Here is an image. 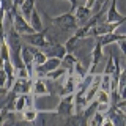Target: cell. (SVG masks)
<instances>
[{"label": "cell", "instance_id": "cell-8", "mask_svg": "<svg viewBox=\"0 0 126 126\" xmlns=\"http://www.w3.org/2000/svg\"><path fill=\"white\" fill-rule=\"evenodd\" d=\"M76 85H77L76 76H74L73 73H66V80H65V85H63L62 90H60V96L74 93V92H76Z\"/></svg>", "mask_w": 126, "mask_h": 126}, {"label": "cell", "instance_id": "cell-2", "mask_svg": "<svg viewBox=\"0 0 126 126\" xmlns=\"http://www.w3.org/2000/svg\"><path fill=\"white\" fill-rule=\"evenodd\" d=\"M50 24L60 27L63 30H76L79 27V22H77L76 16H74V13H71V11L63 13L60 16H55V17H50Z\"/></svg>", "mask_w": 126, "mask_h": 126}, {"label": "cell", "instance_id": "cell-12", "mask_svg": "<svg viewBox=\"0 0 126 126\" xmlns=\"http://www.w3.org/2000/svg\"><path fill=\"white\" fill-rule=\"evenodd\" d=\"M77 62V58L73 55V52H66L63 55V58L60 60V65L66 69V73H73V68H74V63Z\"/></svg>", "mask_w": 126, "mask_h": 126}, {"label": "cell", "instance_id": "cell-11", "mask_svg": "<svg viewBox=\"0 0 126 126\" xmlns=\"http://www.w3.org/2000/svg\"><path fill=\"white\" fill-rule=\"evenodd\" d=\"M21 58H22L24 65H25L27 68L30 69V73H32V68H33V54H32V50H30V47H29V46H24V44H22V49H21Z\"/></svg>", "mask_w": 126, "mask_h": 126}, {"label": "cell", "instance_id": "cell-7", "mask_svg": "<svg viewBox=\"0 0 126 126\" xmlns=\"http://www.w3.org/2000/svg\"><path fill=\"white\" fill-rule=\"evenodd\" d=\"M121 38H126V35L125 33H115V32H110V33H104V35L96 36V41L104 47V46H107V44L117 43L118 39H121Z\"/></svg>", "mask_w": 126, "mask_h": 126}, {"label": "cell", "instance_id": "cell-3", "mask_svg": "<svg viewBox=\"0 0 126 126\" xmlns=\"http://www.w3.org/2000/svg\"><path fill=\"white\" fill-rule=\"evenodd\" d=\"M125 21H126V17H125V19H121V21H117V22H99V24H96L94 27H92V29L88 30V36L96 38V36H99V35L110 33V32H115L120 25H123Z\"/></svg>", "mask_w": 126, "mask_h": 126}, {"label": "cell", "instance_id": "cell-19", "mask_svg": "<svg viewBox=\"0 0 126 126\" xmlns=\"http://www.w3.org/2000/svg\"><path fill=\"white\" fill-rule=\"evenodd\" d=\"M63 76H66V69L63 68L62 65L58 66V68H55V69H52V71H49V73L46 74V77H47V79H50V80H58V79L63 77Z\"/></svg>", "mask_w": 126, "mask_h": 126}, {"label": "cell", "instance_id": "cell-15", "mask_svg": "<svg viewBox=\"0 0 126 126\" xmlns=\"http://www.w3.org/2000/svg\"><path fill=\"white\" fill-rule=\"evenodd\" d=\"M30 50H32V54H33V65H43V63L46 62V58H47L46 52L38 50V47H35V46H32Z\"/></svg>", "mask_w": 126, "mask_h": 126}, {"label": "cell", "instance_id": "cell-25", "mask_svg": "<svg viewBox=\"0 0 126 126\" xmlns=\"http://www.w3.org/2000/svg\"><path fill=\"white\" fill-rule=\"evenodd\" d=\"M117 44H118V47H120V50H121V52L126 54V38L118 39V41H117Z\"/></svg>", "mask_w": 126, "mask_h": 126}, {"label": "cell", "instance_id": "cell-26", "mask_svg": "<svg viewBox=\"0 0 126 126\" xmlns=\"http://www.w3.org/2000/svg\"><path fill=\"white\" fill-rule=\"evenodd\" d=\"M80 2L82 0H69V3H71V13H74V10H76V6H79L80 5Z\"/></svg>", "mask_w": 126, "mask_h": 126}, {"label": "cell", "instance_id": "cell-10", "mask_svg": "<svg viewBox=\"0 0 126 126\" xmlns=\"http://www.w3.org/2000/svg\"><path fill=\"white\" fill-rule=\"evenodd\" d=\"M47 52H46V55L47 57H57V58H63V55L66 54V49H65V46L63 44H58V43H52L49 47H47Z\"/></svg>", "mask_w": 126, "mask_h": 126}, {"label": "cell", "instance_id": "cell-24", "mask_svg": "<svg viewBox=\"0 0 126 126\" xmlns=\"http://www.w3.org/2000/svg\"><path fill=\"white\" fill-rule=\"evenodd\" d=\"M113 71H115V60H113V54H112L109 57L107 63H106V68H104V71H102V74H107V76H110Z\"/></svg>", "mask_w": 126, "mask_h": 126}, {"label": "cell", "instance_id": "cell-18", "mask_svg": "<svg viewBox=\"0 0 126 126\" xmlns=\"http://www.w3.org/2000/svg\"><path fill=\"white\" fill-rule=\"evenodd\" d=\"M30 25L33 27L35 32L43 30V22H41V17H39V14H38L36 10H33V11H32V14H30Z\"/></svg>", "mask_w": 126, "mask_h": 126}, {"label": "cell", "instance_id": "cell-23", "mask_svg": "<svg viewBox=\"0 0 126 126\" xmlns=\"http://www.w3.org/2000/svg\"><path fill=\"white\" fill-rule=\"evenodd\" d=\"M77 43H79V38H76L73 35V36H71L68 41L65 43V49H66V52H73V50H76V47H77Z\"/></svg>", "mask_w": 126, "mask_h": 126}, {"label": "cell", "instance_id": "cell-5", "mask_svg": "<svg viewBox=\"0 0 126 126\" xmlns=\"http://www.w3.org/2000/svg\"><path fill=\"white\" fill-rule=\"evenodd\" d=\"M11 25L14 27V30L17 32L19 35H25V33H33V27L30 25L29 22H27V19L24 17V16L19 13V11H14L13 14V22H11Z\"/></svg>", "mask_w": 126, "mask_h": 126}, {"label": "cell", "instance_id": "cell-9", "mask_svg": "<svg viewBox=\"0 0 126 126\" xmlns=\"http://www.w3.org/2000/svg\"><path fill=\"white\" fill-rule=\"evenodd\" d=\"M101 58H102V46L96 41V44L93 47V52H92V65H90V68H88L90 74L96 73V66H98V63L101 62Z\"/></svg>", "mask_w": 126, "mask_h": 126}, {"label": "cell", "instance_id": "cell-28", "mask_svg": "<svg viewBox=\"0 0 126 126\" xmlns=\"http://www.w3.org/2000/svg\"><path fill=\"white\" fill-rule=\"evenodd\" d=\"M0 8H2V3H0Z\"/></svg>", "mask_w": 126, "mask_h": 126}, {"label": "cell", "instance_id": "cell-14", "mask_svg": "<svg viewBox=\"0 0 126 126\" xmlns=\"http://www.w3.org/2000/svg\"><path fill=\"white\" fill-rule=\"evenodd\" d=\"M35 2L36 0H21V3H19V6H21V14L24 17H30L32 11L35 10Z\"/></svg>", "mask_w": 126, "mask_h": 126}, {"label": "cell", "instance_id": "cell-17", "mask_svg": "<svg viewBox=\"0 0 126 126\" xmlns=\"http://www.w3.org/2000/svg\"><path fill=\"white\" fill-rule=\"evenodd\" d=\"M60 66V58H57V57H47L46 58V62L43 63V68H44L46 71V74L49 73V71H52L55 68H58Z\"/></svg>", "mask_w": 126, "mask_h": 126}, {"label": "cell", "instance_id": "cell-13", "mask_svg": "<svg viewBox=\"0 0 126 126\" xmlns=\"http://www.w3.org/2000/svg\"><path fill=\"white\" fill-rule=\"evenodd\" d=\"M76 19H77V22H85L87 19L90 17V16L93 14V11L90 10V8H87L85 5H79V6H76Z\"/></svg>", "mask_w": 126, "mask_h": 126}, {"label": "cell", "instance_id": "cell-16", "mask_svg": "<svg viewBox=\"0 0 126 126\" xmlns=\"http://www.w3.org/2000/svg\"><path fill=\"white\" fill-rule=\"evenodd\" d=\"M73 74H74V76H76V79H77V80H80V79H84V77L87 76V74H88V69H87L85 66H84V65H82L80 62L77 60L76 63H74V68H73Z\"/></svg>", "mask_w": 126, "mask_h": 126}, {"label": "cell", "instance_id": "cell-1", "mask_svg": "<svg viewBox=\"0 0 126 126\" xmlns=\"http://www.w3.org/2000/svg\"><path fill=\"white\" fill-rule=\"evenodd\" d=\"M24 39H25V43L38 47V49H41V47H49L54 43L50 38H47V29H43L39 32H33V33H25L24 35Z\"/></svg>", "mask_w": 126, "mask_h": 126}, {"label": "cell", "instance_id": "cell-21", "mask_svg": "<svg viewBox=\"0 0 126 126\" xmlns=\"http://www.w3.org/2000/svg\"><path fill=\"white\" fill-rule=\"evenodd\" d=\"M104 113L102 112H99V110H96V112L93 113L92 117L88 118V125L90 126H101L102 125V120H104Z\"/></svg>", "mask_w": 126, "mask_h": 126}, {"label": "cell", "instance_id": "cell-6", "mask_svg": "<svg viewBox=\"0 0 126 126\" xmlns=\"http://www.w3.org/2000/svg\"><path fill=\"white\" fill-rule=\"evenodd\" d=\"M32 93H33V96H46V94H50V88L47 87L44 77H35L32 80Z\"/></svg>", "mask_w": 126, "mask_h": 126}, {"label": "cell", "instance_id": "cell-27", "mask_svg": "<svg viewBox=\"0 0 126 126\" xmlns=\"http://www.w3.org/2000/svg\"><path fill=\"white\" fill-rule=\"evenodd\" d=\"M6 123V113L0 112V125H5Z\"/></svg>", "mask_w": 126, "mask_h": 126}, {"label": "cell", "instance_id": "cell-4", "mask_svg": "<svg viewBox=\"0 0 126 126\" xmlns=\"http://www.w3.org/2000/svg\"><path fill=\"white\" fill-rule=\"evenodd\" d=\"M55 112L60 117H69L71 113H74V93L60 96V101H58Z\"/></svg>", "mask_w": 126, "mask_h": 126}, {"label": "cell", "instance_id": "cell-22", "mask_svg": "<svg viewBox=\"0 0 126 126\" xmlns=\"http://www.w3.org/2000/svg\"><path fill=\"white\" fill-rule=\"evenodd\" d=\"M94 99L99 102V104H110V94H109V92L99 88L98 93H96V96H94Z\"/></svg>", "mask_w": 126, "mask_h": 126}, {"label": "cell", "instance_id": "cell-20", "mask_svg": "<svg viewBox=\"0 0 126 126\" xmlns=\"http://www.w3.org/2000/svg\"><path fill=\"white\" fill-rule=\"evenodd\" d=\"M21 113H22V118L25 121H35L38 118V110L33 107H25Z\"/></svg>", "mask_w": 126, "mask_h": 126}]
</instances>
